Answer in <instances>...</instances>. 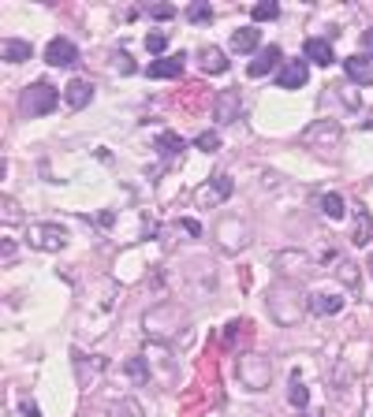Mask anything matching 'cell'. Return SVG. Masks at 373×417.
Instances as JSON below:
<instances>
[{
	"label": "cell",
	"mask_w": 373,
	"mask_h": 417,
	"mask_svg": "<svg viewBox=\"0 0 373 417\" xmlns=\"http://www.w3.org/2000/svg\"><path fill=\"white\" fill-rule=\"evenodd\" d=\"M310 309L314 313H340L343 309V298H340V294H314Z\"/></svg>",
	"instance_id": "cell-18"
},
{
	"label": "cell",
	"mask_w": 373,
	"mask_h": 417,
	"mask_svg": "<svg viewBox=\"0 0 373 417\" xmlns=\"http://www.w3.org/2000/svg\"><path fill=\"white\" fill-rule=\"evenodd\" d=\"M269 376H272L269 358H261V354H243L239 358V380L250 387V391H261V387L269 384Z\"/></svg>",
	"instance_id": "cell-3"
},
{
	"label": "cell",
	"mask_w": 373,
	"mask_h": 417,
	"mask_svg": "<svg viewBox=\"0 0 373 417\" xmlns=\"http://www.w3.org/2000/svg\"><path fill=\"white\" fill-rule=\"evenodd\" d=\"M68 105L71 108H86L90 101H94V82H86V79H71L68 82Z\"/></svg>",
	"instance_id": "cell-8"
},
{
	"label": "cell",
	"mask_w": 373,
	"mask_h": 417,
	"mask_svg": "<svg viewBox=\"0 0 373 417\" xmlns=\"http://www.w3.org/2000/svg\"><path fill=\"white\" fill-rule=\"evenodd\" d=\"M157 153H161V156H179V153H183V138L172 134V131H165V134L157 138Z\"/></svg>",
	"instance_id": "cell-19"
},
{
	"label": "cell",
	"mask_w": 373,
	"mask_h": 417,
	"mask_svg": "<svg viewBox=\"0 0 373 417\" xmlns=\"http://www.w3.org/2000/svg\"><path fill=\"white\" fill-rule=\"evenodd\" d=\"M303 52H306V60H310V63H317V68H329V63L336 60L332 57V45L321 41V38H310V41L303 45Z\"/></svg>",
	"instance_id": "cell-13"
},
{
	"label": "cell",
	"mask_w": 373,
	"mask_h": 417,
	"mask_svg": "<svg viewBox=\"0 0 373 417\" xmlns=\"http://www.w3.org/2000/svg\"><path fill=\"white\" fill-rule=\"evenodd\" d=\"M288 398H291V406H299V410H303V406L310 403V391H306V387H303V384H299V380H295V384L288 387Z\"/></svg>",
	"instance_id": "cell-24"
},
{
	"label": "cell",
	"mask_w": 373,
	"mask_h": 417,
	"mask_svg": "<svg viewBox=\"0 0 373 417\" xmlns=\"http://www.w3.org/2000/svg\"><path fill=\"white\" fill-rule=\"evenodd\" d=\"M269 313H272V317H276L280 324H299V321H303V313H306V305H303V298H299L295 287L276 283V287L269 291Z\"/></svg>",
	"instance_id": "cell-1"
},
{
	"label": "cell",
	"mask_w": 373,
	"mask_h": 417,
	"mask_svg": "<svg viewBox=\"0 0 373 417\" xmlns=\"http://www.w3.org/2000/svg\"><path fill=\"white\" fill-rule=\"evenodd\" d=\"M75 60H79V49H75V41H68V38H52L49 49H45V63H49V68H71Z\"/></svg>",
	"instance_id": "cell-5"
},
{
	"label": "cell",
	"mask_w": 373,
	"mask_h": 417,
	"mask_svg": "<svg viewBox=\"0 0 373 417\" xmlns=\"http://www.w3.org/2000/svg\"><path fill=\"white\" fill-rule=\"evenodd\" d=\"M250 15H254L258 23H269V19H276V15H280V8H276V4H254Z\"/></svg>",
	"instance_id": "cell-26"
},
{
	"label": "cell",
	"mask_w": 373,
	"mask_h": 417,
	"mask_svg": "<svg viewBox=\"0 0 373 417\" xmlns=\"http://www.w3.org/2000/svg\"><path fill=\"white\" fill-rule=\"evenodd\" d=\"M258 41H261V30H254V26L232 30V52H250V49H258Z\"/></svg>",
	"instance_id": "cell-15"
},
{
	"label": "cell",
	"mask_w": 373,
	"mask_h": 417,
	"mask_svg": "<svg viewBox=\"0 0 373 417\" xmlns=\"http://www.w3.org/2000/svg\"><path fill=\"white\" fill-rule=\"evenodd\" d=\"M179 71H183V57H165V60H153L145 75L150 79H179Z\"/></svg>",
	"instance_id": "cell-14"
},
{
	"label": "cell",
	"mask_w": 373,
	"mask_h": 417,
	"mask_svg": "<svg viewBox=\"0 0 373 417\" xmlns=\"http://www.w3.org/2000/svg\"><path fill=\"white\" fill-rule=\"evenodd\" d=\"M26 238H30L34 250H63L68 246V231L57 224H30L26 227Z\"/></svg>",
	"instance_id": "cell-4"
},
{
	"label": "cell",
	"mask_w": 373,
	"mask_h": 417,
	"mask_svg": "<svg viewBox=\"0 0 373 417\" xmlns=\"http://www.w3.org/2000/svg\"><path fill=\"white\" fill-rule=\"evenodd\" d=\"M362 49H366V57L373 60V30H362Z\"/></svg>",
	"instance_id": "cell-30"
},
{
	"label": "cell",
	"mask_w": 373,
	"mask_h": 417,
	"mask_svg": "<svg viewBox=\"0 0 373 417\" xmlns=\"http://www.w3.org/2000/svg\"><path fill=\"white\" fill-rule=\"evenodd\" d=\"M183 231L187 235H202V224H198V220H183Z\"/></svg>",
	"instance_id": "cell-31"
},
{
	"label": "cell",
	"mask_w": 373,
	"mask_h": 417,
	"mask_svg": "<svg viewBox=\"0 0 373 417\" xmlns=\"http://www.w3.org/2000/svg\"><path fill=\"white\" fill-rule=\"evenodd\" d=\"M145 12H150L153 19H176V8H168V4H153V8H145Z\"/></svg>",
	"instance_id": "cell-28"
},
{
	"label": "cell",
	"mask_w": 373,
	"mask_h": 417,
	"mask_svg": "<svg viewBox=\"0 0 373 417\" xmlns=\"http://www.w3.org/2000/svg\"><path fill=\"white\" fill-rule=\"evenodd\" d=\"M343 71H347V79H351V82H359V86H373V68H370V60H366V57H351V60H343Z\"/></svg>",
	"instance_id": "cell-12"
},
{
	"label": "cell",
	"mask_w": 373,
	"mask_h": 417,
	"mask_svg": "<svg viewBox=\"0 0 373 417\" xmlns=\"http://www.w3.org/2000/svg\"><path fill=\"white\" fill-rule=\"evenodd\" d=\"M108 417H142V403L139 398H116L108 406Z\"/></svg>",
	"instance_id": "cell-17"
},
{
	"label": "cell",
	"mask_w": 373,
	"mask_h": 417,
	"mask_svg": "<svg viewBox=\"0 0 373 417\" xmlns=\"http://www.w3.org/2000/svg\"><path fill=\"white\" fill-rule=\"evenodd\" d=\"M198 63H202V71H209V75H224V71H228V57H224V49H216V45H205V49L198 52Z\"/></svg>",
	"instance_id": "cell-7"
},
{
	"label": "cell",
	"mask_w": 373,
	"mask_h": 417,
	"mask_svg": "<svg viewBox=\"0 0 373 417\" xmlns=\"http://www.w3.org/2000/svg\"><path fill=\"white\" fill-rule=\"evenodd\" d=\"M209 187H213V194H216V198H232V179H228V175H224V172H213V175H209Z\"/></svg>",
	"instance_id": "cell-21"
},
{
	"label": "cell",
	"mask_w": 373,
	"mask_h": 417,
	"mask_svg": "<svg viewBox=\"0 0 373 417\" xmlns=\"http://www.w3.org/2000/svg\"><path fill=\"white\" fill-rule=\"evenodd\" d=\"M30 57H34L30 41H23V38H8V41H4V60H8V63H26Z\"/></svg>",
	"instance_id": "cell-16"
},
{
	"label": "cell",
	"mask_w": 373,
	"mask_h": 417,
	"mask_svg": "<svg viewBox=\"0 0 373 417\" xmlns=\"http://www.w3.org/2000/svg\"><path fill=\"white\" fill-rule=\"evenodd\" d=\"M370 276H373V257H370Z\"/></svg>",
	"instance_id": "cell-33"
},
{
	"label": "cell",
	"mask_w": 373,
	"mask_h": 417,
	"mask_svg": "<svg viewBox=\"0 0 373 417\" xmlns=\"http://www.w3.org/2000/svg\"><path fill=\"white\" fill-rule=\"evenodd\" d=\"M321 209H325V216H329V220H340L343 212H347V205H343L340 194H325V198H321Z\"/></svg>",
	"instance_id": "cell-20"
},
{
	"label": "cell",
	"mask_w": 373,
	"mask_h": 417,
	"mask_svg": "<svg viewBox=\"0 0 373 417\" xmlns=\"http://www.w3.org/2000/svg\"><path fill=\"white\" fill-rule=\"evenodd\" d=\"M276 63H280V49H276V45H265V52H261L258 60H250L247 75H250V79H265L269 71L276 68Z\"/></svg>",
	"instance_id": "cell-10"
},
{
	"label": "cell",
	"mask_w": 373,
	"mask_h": 417,
	"mask_svg": "<svg viewBox=\"0 0 373 417\" xmlns=\"http://www.w3.org/2000/svg\"><path fill=\"white\" fill-rule=\"evenodd\" d=\"M351 212H354V231H351V243H354V246H366L370 238H373V216H370V212L362 209V205H354Z\"/></svg>",
	"instance_id": "cell-9"
},
{
	"label": "cell",
	"mask_w": 373,
	"mask_h": 417,
	"mask_svg": "<svg viewBox=\"0 0 373 417\" xmlns=\"http://www.w3.org/2000/svg\"><path fill=\"white\" fill-rule=\"evenodd\" d=\"M145 49H150V52H165L168 38H165V34H150V38H145Z\"/></svg>",
	"instance_id": "cell-27"
},
{
	"label": "cell",
	"mask_w": 373,
	"mask_h": 417,
	"mask_svg": "<svg viewBox=\"0 0 373 417\" xmlns=\"http://www.w3.org/2000/svg\"><path fill=\"white\" fill-rule=\"evenodd\" d=\"M19 410H23V417H41V410L30 403V398H23V403H19Z\"/></svg>",
	"instance_id": "cell-29"
},
{
	"label": "cell",
	"mask_w": 373,
	"mask_h": 417,
	"mask_svg": "<svg viewBox=\"0 0 373 417\" xmlns=\"http://www.w3.org/2000/svg\"><path fill=\"white\" fill-rule=\"evenodd\" d=\"M213 116H216V123H232V119L239 116V94H235V90H221Z\"/></svg>",
	"instance_id": "cell-11"
},
{
	"label": "cell",
	"mask_w": 373,
	"mask_h": 417,
	"mask_svg": "<svg viewBox=\"0 0 373 417\" xmlns=\"http://www.w3.org/2000/svg\"><path fill=\"white\" fill-rule=\"evenodd\" d=\"M194 145L202 153H216V150H221V134H216V131H202V134L194 138Z\"/></svg>",
	"instance_id": "cell-23"
},
{
	"label": "cell",
	"mask_w": 373,
	"mask_h": 417,
	"mask_svg": "<svg viewBox=\"0 0 373 417\" xmlns=\"http://www.w3.org/2000/svg\"><path fill=\"white\" fill-rule=\"evenodd\" d=\"M116 60H120V71H134V63L127 60V52H116Z\"/></svg>",
	"instance_id": "cell-32"
},
{
	"label": "cell",
	"mask_w": 373,
	"mask_h": 417,
	"mask_svg": "<svg viewBox=\"0 0 373 417\" xmlns=\"http://www.w3.org/2000/svg\"><path fill=\"white\" fill-rule=\"evenodd\" d=\"M187 19L190 23H209V19H213V8H209V4H190L187 8Z\"/></svg>",
	"instance_id": "cell-25"
},
{
	"label": "cell",
	"mask_w": 373,
	"mask_h": 417,
	"mask_svg": "<svg viewBox=\"0 0 373 417\" xmlns=\"http://www.w3.org/2000/svg\"><path fill=\"white\" fill-rule=\"evenodd\" d=\"M57 86H45V82H34V86H26L19 94V116L23 119H38V116H49L52 108H57Z\"/></svg>",
	"instance_id": "cell-2"
},
{
	"label": "cell",
	"mask_w": 373,
	"mask_h": 417,
	"mask_svg": "<svg viewBox=\"0 0 373 417\" xmlns=\"http://www.w3.org/2000/svg\"><path fill=\"white\" fill-rule=\"evenodd\" d=\"M123 369H127V376H131L134 384H145V380H150V365H145L142 358H127Z\"/></svg>",
	"instance_id": "cell-22"
},
{
	"label": "cell",
	"mask_w": 373,
	"mask_h": 417,
	"mask_svg": "<svg viewBox=\"0 0 373 417\" xmlns=\"http://www.w3.org/2000/svg\"><path fill=\"white\" fill-rule=\"evenodd\" d=\"M306 79H310V71H306V60H288L284 68H280V75H276V86H280V90H303Z\"/></svg>",
	"instance_id": "cell-6"
}]
</instances>
